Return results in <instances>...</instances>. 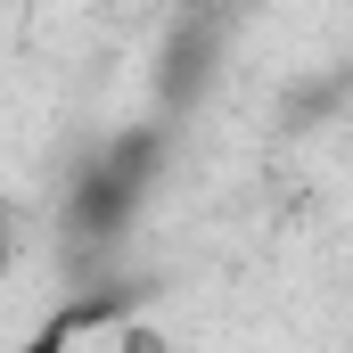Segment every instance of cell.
Returning <instances> with one entry per match:
<instances>
[{"label": "cell", "instance_id": "1", "mask_svg": "<svg viewBox=\"0 0 353 353\" xmlns=\"http://www.w3.org/2000/svg\"><path fill=\"white\" fill-rule=\"evenodd\" d=\"M157 157H165L157 132H123L115 148H99L83 165V181H74V230H123V214L157 181Z\"/></svg>", "mask_w": 353, "mask_h": 353}]
</instances>
